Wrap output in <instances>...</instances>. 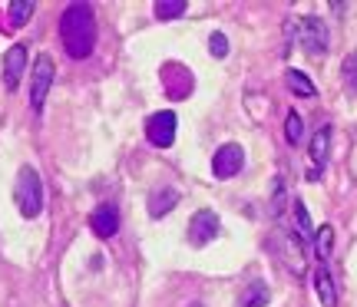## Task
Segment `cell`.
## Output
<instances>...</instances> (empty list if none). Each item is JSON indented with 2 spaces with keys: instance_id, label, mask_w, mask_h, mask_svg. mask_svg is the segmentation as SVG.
<instances>
[{
  "instance_id": "obj_1",
  "label": "cell",
  "mask_w": 357,
  "mask_h": 307,
  "mask_svg": "<svg viewBox=\"0 0 357 307\" xmlns=\"http://www.w3.org/2000/svg\"><path fill=\"white\" fill-rule=\"evenodd\" d=\"M60 40L73 60H86L96 47V17L89 3H70L60 13Z\"/></svg>"
},
{
  "instance_id": "obj_2",
  "label": "cell",
  "mask_w": 357,
  "mask_h": 307,
  "mask_svg": "<svg viewBox=\"0 0 357 307\" xmlns=\"http://www.w3.org/2000/svg\"><path fill=\"white\" fill-rule=\"evenodd\" d=\"M13 198L24 218H37L43 212V182L33 166H24L17 172V185H13Z\"/></svg>"
},
{
  "instance_id": "obj_3",
  "label": "cell",
  "mask_w": 357,
  "mask_h": 307,
  "mask_svg": "<svg viewBox=\"0 0 357 307\" xmlns=\"http://www.w3.org/2000/svg\"><path fill=\"white\" fill-rule=\"evenodd\" d=\"M291 37L294 43L301 47V50L307 53V56H324L328 53V40H331V33H328V26H324V20L321 17H301V20H294L291 24Z\"/></svg>"
},
{
  "instance_id": "obj_4",
  "label": "cell",
  "mask_w": 357,
  "mask_h": 307,
  "mask_svg": "<svg viewBox=\"0 0 357 307\" xmlns=\"http://www.w3.org/2000/svg\"><path fill=\"white\" fill-rule=\"evenodd\" d=\"M53 77H56V66L47 53H40L33 60V79H30V109L33 113H43V102H47V93L53 86Z\"/></svg>"
},
{
  "instance_id": "obj_5",
  "label": "cell",
  "mask_w": 357,
  "mask_h": 307,
  "mask_svg": "<svg viewBox=\"0 0 357 307\" xmlns=\"http://www.w3.org/2000/svg\"><path fill=\"white\" fill-rule=\"evenodd\" d=\"M218 231H222V221L212 208H202V212H195L189 221V231H185V238H189L192 248H205V244H212L218 238Z\"/></svg>"
},
{
  "instance_id": "obj_6",
  "label": "cell",
  "mask_w": 357,
  "mask_h": 307,
  "mask_svg": "<svg viewBox=\"0 0 357 307\" xmlns=\"http://www.w3.org/2000/svg\"><path fill=\"white\" fill-rule=\"evenodd\" d=\"M176 132H178V119H176V113H169V109L153 113L146 119V139L153 142L155 149H169V145L176 142Z\"/></svg>"
},
{
  "instance_id": "obj_7",
  "label": "cell",
  "mask_w": 357,
  "mask_h": 307,
  "mask_svg": "<svg viewBox=\"0 0 357 307\" xmlns=\"http://www.w3.org/2000/svg\"><path fill=\"white\" fill-rule=\"evenodd\" d=\"M245 166V149L238 142H225V145H218V152L212 155V175L215 179H235Z\"/></svg>"
},
{
  "instance_id": "obj_8",
  "label": "cell",
  "mask_w": 357,
  "mask_h": 307,
  "mask_svg": "<svg viewBox=\"0 0 357 307\" xmlns=\"http://www.w3.org/2000/svg\"><path fill=\"white\" fill-rule=\"evenodd\" d=\"M311 172H307V179L318 182L321 179V168L328 166V152H331V126L328 123H321L314 129V136H311Z\"/></svg>"
},
{
  "instance_id": "obj_9",
  "label": "cell",
  "mask_w": 357,
  "mask_h": 307,
  "mask_svg": "<svg viewBox=\"0 0 357 307\" xmlns=\"http://www.w3.org/2000/svg\"><path fill=\"white\" fill-rule=\"evenodd\" d=\"M24 70H26V47L24 43H13L7 50V56H3V86H7V93L17 90Z\"/></svg>"
},
{
  "instance_id": "obj_10",
  "label": "cell",
  "mask_w": 357,
  "mask_h": 307,
  "mask_svg": "<svg viewBox=\"0 0 357 307\" xmlns=\"http://www.w3.org/2000/svg\"><path fill=\"white\" fill-rule=\"evenodd\" d=\"M89 228L96 238H113L116 231H119V212H116L113 205H100V208H93V215H89Z\"/></svg>"
},
{
  "instance_id": "obj_11",
  "label": "cell",
  "mask_w": 357,
  "mask_h": 307,
  "mask_svg": "<svg viewBox=\"0 0 357 307\" xmlns=\"http://www.w3.org/2000/svg\"><path fill=\"white\" fill-rule=\"evenodd\" d=\"M162 83L169 86V96H176V100H182V96H189L192 93V77L182 70V63H166L162 66Z\"/></svg>"
},
{
  "instance_id": "obj_12",
  "label": "cell",
  "mask_w": 357,
  "mask_h": 307,
  "mask_svg": "<svg viewBox=\"0 0 357 307\" xmlns=\"http://www.w3.org/2000/svg\"><path fill=\"white\" fill-rule=\"evenodd\" d=\"M176 205H178V192H176V189H155V192L149 195V215H153V218H166Z\"/></svg>"
},
{
  "instance_id": "obj_13",
  "label": "cell",
  "mask_w": 357,
  "mask_h": 307,
  "mask_svg": "<svg viewBox=\"0 0 357 307\" xmlns=\"http://www.w3.org/2000/svg\"><path fill=\"white\" fill-rule=\"evenodd\" d=\"M284 251H281V261L288 265V271L294 274H301L305 271V255H301V238L298 235H284V244H281Z\"/></svg>"
},
{
  "instance_id": "obj_14",
  "label": "cell",
  "mask_w": 357,
  "mask_h": 307,
  "mask_svg": "<svg viewBox=\"0 0 357 307\" xmlns=\"http://www.w3.org/2000/svg\"><path fill=\"white\" fill-rule=\"evenodd\" d=\"M314 291H318V297H321V304H324V307H334V304H337V288H334L331 271L324 268V265L314 271Z\"/></svg>"
},
{
  "instance_id": "obj_15",
  "label": "cell",
  "mask_w": 357,
  "mask_h": 307,
  "mask_svg": "<svg viewBox=\"0 0 357 307\" xmlns=\"http://www.w3.org/2000/svg\"><path fill=\"white\" fill-rule=\"evenodd\" d=\"M284 86L294 93V96H301V100H311V96H318V90H314V83L301 73V70H288L284 73Z\"/></svg>"
},
{
  "instance_id": "obj_16",
  "label": "cell",
  "mask_w": 357,
  "mask_h": 307,
  "mask_svg": "<svg viewBox=\"0 0 357 307\" xmlns=\"http://www.w3.org/2000/svg\"><path fill=\"white\" fill-rule=\"evenodd\" d=\"M284 139L291 145H301V139H305V116L298 109H288V116H284Z\"/></svg>"
},
{
  "instance_id": "obj_17",
  "label": "cell",
  "mask_w": 357,
  "mask_h": 307,
  "mask_svg": "<svg viewBox=\"0 0 357 307\" xmlns=\"http://www.w3.org/2000/svg\"><path fill=\"white\" fill-rule=\"evenodd\" d=\"M33 10H37L33 0H10V3H7V13H10L7 20H10V26H24L26 20L33 17Z\"/></svg>"
},
{
  "instance_id": "obj_18",
  "label": "cell",
  "mask_w": 357,
  "mask_h": 307,
  "mask_svg": "<svg viewBox=\"0 0 357 307\" xmlns=\"http://www.w3.org/2000/svg\"><path fill=\"white\" fill-rule=\"evenodd\" d=\"M268 304V288L261 278H255V281L245 288V294H242V307H265Z\"/></svg>"
},
{
  "instance_id": "obj_19",
  "label": "cell",
  "mask_w": 357,
  "mask_h": 307,
  "mask_svg": "<svg viewBox=\"0 0 357 307\" xmlns=\"http://www.w3.org/2000/svg\"><path fill=\"white\" fill-rule=\"evenodd\" d=\"M331 248H334V228L331 225H321V228L314 231V251H318L321 261L331 258Z\"/></svg>"
},
{
  "instance_id": "obj_20",
  "label": "cell",
  "mask_w": 357,
  "mask_h": 307,
  "mask_svg": "<svg viewBox=\"0 0 357 307\" xmlns=\"http://www.w3.org/2000/svg\"><path fill=\"white\" fill-rule=\"evenodd\" d=\"M294 221H298V235L305 238V242H314V228H311V218H307V208L301 198H294Z\"/></svg>"
},
{
  "instance_id": "obj_21",
  "label": "cell",
  "mask_w": 357,
  "mask_h": 307,
  "mask_svg": "<svg viewBox=\"0 0 357 307\" xmlns=\"http://www.w3.org/2000/svg\"><path fill=\"white\" fill-rule=\"evenodd\" d=\"M185 13V0H159L155 3V17L159 20H176Z\"/></svg>"
},
{
  "instance_id": "obj_22",
  "label": "cell",
  "mask_w": 357,
  "mask_h": 307,
  "mask_svg": "<svg viewBox=\"0 0 357 307\" xmlns=\"http://www.w3.org/2000/svg\"><path fill=\"white\" fill-rule=\"evenodd\" d=\"M341 77H344L347 90L357 93V50H354V53H347V56H344V63H341Z\"/></svg>"
},
{
  "instance_id": "obj_23",
  "label": "cell",
  "mask_w": 357,
  "mask_h": 307,
  "mask_svg": "<svg viewBox=\"0 0 357 307\" xmlns=\"http://www.w3.org/2000/svg\"><path fill=\"white\" fill-rule=\"evenodd\" d=\"M208 53H212L215 60L229 56V37H225V33H212V37H208Z\"/></svg>"
},
{
  "instance_id": "obj_24",
  "label": "cell",
  "mask_w": 357,
  "mask_h": 307,
  "mask_svg": "<svg viewBox=\"0 0 357 307\" xmlns=\"http://www.w3.org/2000/svg\"><path fill=\"white\" fill-rule=\"evenodd\" d=\"M284 212V179H275V192H271V215L281 218Z\"/></svg>"
}]
</instances>
